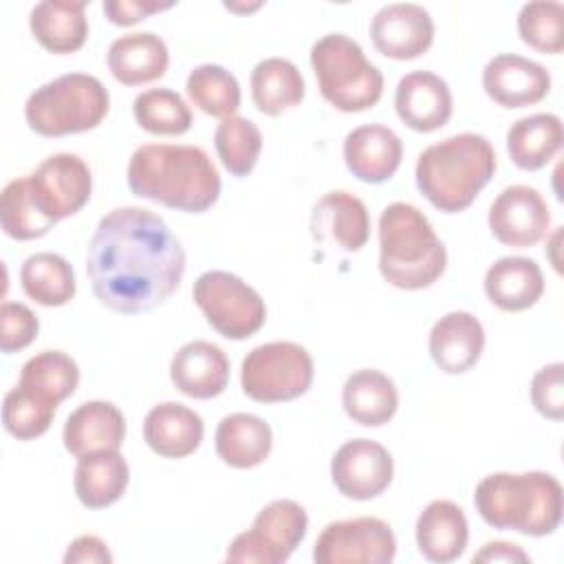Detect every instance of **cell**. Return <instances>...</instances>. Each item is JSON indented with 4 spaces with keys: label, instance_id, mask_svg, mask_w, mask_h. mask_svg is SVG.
<instances>
[{
    "label": "cell",
    "instance_id": "cell-1",
    "mask_svg": "<svg viewBox=\"0 0 564 564\" xmlns=\"http://www.w3.org/2000/svg\"><path fill=\"white\" fill-rule=\"evenodd\" d=\"M86 275L106 308L123 315L148 313L178 291L185 251L152 209L117 207L93 231Z\"/></svg>",
    "mask_w": 564,
    "mask_h": 564
},
{
    "label": "cell",
    "instance_id": "cell-2",
    "mask_svg": "<svg viewBox=\"0 0 564 564\" xmlns=\"http://www.w3.org/2000/svg\"><path fill=\"white\" fill-rule=\"evenodd\" d=\"M134 196L185 214L207 212L220 196V174L207 152L185 143H143L128 163Z\"/></svg>",
    "mask_w": 564,
    "mask_h": 564
},
{
    "label": "cell",
    "instance_id": "cell-3",
    "mask_svg": "<svg viewBox=\"0 0 564 564\" xmlns=\"http://www.w3.org/2000/svg\"><path fill=\"white\" fill-rule=\"evenodd\" d=\"M496 167V150L485 134L458 132L419 154L414 181L438 212L456 214L476 200Z\"/></svg>",
    "mask_w": 564,
    "mask_h": 564
},
{
    "label": "cell",
    "instance_id": "cell-4",
    "mask_svg": "<svg viewBox=\"0 0 564 564\" xmlns=\"http://www.w3.org/2000/svg\"><path fill=\"white\" fill-rule=\"evenodd\" d=\"M474 507L494 529L542 538L560 527L564 494L546 471H496L476 485Z\"/></svg>",
    "mask_w": 564,
    "mask_h": 564
},
{
    "label": "cell",
    "instance_id": "cell-5",
    "mask_svg": "<svg viewBox=\"0 0 564 564\" xmlns=\"http://www.w3.org/2000/svg\"><path fill=\"white\" fill-rule=\"evenodd\" d=\"M447 267V249L427 216L410 203H390L379 216V273L403 291L432 286Z\"/></svg>",
    "mask_w": 564,
    "mask_h": 564
},
{
    "label": "cell",
    "instance_id": "cell-6",
    "mask_svg": "<svg viewBox=\"0 0 564 564\" xmlns=\"http://www.w3.org/2000/svg\"><path fill=\"white\" fill-rule=\"evenodd\" d=\"M108 108V88L95 75L66 73L29 95L24 119L42 137H66L97 128Z\"/></svg>",
    "mask_w": 564,
    "mask_h": 564
},
{
    "label": "cell",
    "instance_id": "cell-7",
    "mask_svg": "<svg viewBox=\"0 0 564 564\" xmlns=\"http://www.w3.org/2000/svg\"><path fill=\"white\" fill-rule=\"evenodd\" d=\"M311 68L322 97L341 112H361L379 104L383 75L359 42L344 33L322 35L311 46Z\"/></svg>",
    "mask_w": 564,
    "mask_h": 564
},
{
    "label": "cell",
    "instance_id": "cell-8",
    "mask_svg": "<svg viewBox=\"0 0 564 564\" xmlns=\"http://www.w3.org/2000/svg\"><path fill=\"white\" fill-rule=\"evenodd\" d=\"M313 357L295 341H269L242 359V392L258 403H284L302 397L313 383Z\"/></svg>",
    "mask_w": 564,
    "mask_h": 564
},
{
    "label": "cell",
    "instance_id": "cell-9",
    "mask_svg": "<svg viewBox=\"0 0 564 564\" xmlns=\"http://www.w3.org/2000/svg\"><path fill=\"white\" fill-rule=\"evenodd\" d=\"M192 297L207 324L227 339H247L264 326V300L236 273L220 269L200 273L194 282Z\"/></svg>",
    "mask_w": 564,
    "mask_h": 564
},
{
    "label": "cell",
    "instance_id": "cell-10",
    "mask_svg": "<svg viewBox=\"0 0 564 564\" xmlns=\"http://www.w3.org/2000/svg\"><path fill=\"white\" fill-rule=\"evenodd\" d=\"M308 529L306 509L289 498L271 500L253 518L251 529L238 533L225 560L247 564H282L300 546Z\"/></svg>",
    "mask_w": 564,
    "mask_h": 564
},
{
    "label": "cell",
    "instance_id": "cell-11",
    "mask_svg": "<svg viewBox=\"0 0 564 564\" xmlns=\"http://www.w3.org/2000/svg\"><path fill=\"white\" fill-rule=\"evenodd\" d=\"M397 538L388 522L372 516L330 522L313 546L317 564H390Z\"/></svg>",
    "mask_w": 564,
    "mask_h": 564
},
{
    "label": "cell",
    "instance_id": "cell-12",
    "mask_svg": "<svg viewBox=\"0 0 564 564\" xmlns=\"http://www.w3.org/2000/svg\"><path fill=\"white\" fill-rule=\"evenodd\" d=\"M29 192L37 212L59 223L77 214L93 192V176L86 161L70 152L46 156L29 176Z\"/></svg>",
    "mask_w": 564,
    "mask_h": 564
},
{
    "label": "cell",
    "instance_id": "cell-13",
    "mask_svg": "<svg viewBox=\"0 0 564 564\" xmlns=\"http://www.w3.org/2000/svg\"><path fill=\"white\" fill-rule=\"evenodd\" d=\"M394 476L392 454L377 441H346L330 460V478L337 491L350 500L381 496Z\"/></svg>",
    "mask_w": 564,
    "mask_h": 564
},
{
    "label": "cell",
    "instance_id": "cell-14",
    "mask_svg": "<svg viewBox=\"0 0 564 564\" xmlns=\"http://www.w3.org/2000/svg\"><path fill=\"white\" fill-rule=\"evenodd\" d=\"M487 225L498 242L527 249L546 236L551 212L535 187L509 185L489 205Z\"/></svg>",
    "mask_w": 564,
    "mask_h": 564
},
{
    "label": "cell",
    "instance_id": "cell-15",
    "mask_svg": "<svg viewBox=\"0 0 564 564\" xmlns=\"http://www.w3.org/2000/svg\"><path fill=\"white\" fill-rule=\"evenodd\" d=\"M370 40L390 59H414L432 46L434 20L421 4L392 2L372 15Z\"/></svg>",
    "mask_w": 564,
    "mask_h": 564
},
{
    "label": "cell",
    "instance_id": "cell-16",
    "mask_svg": "<svg viewBox=\"0 0 564 564\" xmlns=\"http://www.w3.org/2000/svg\"><path fill=\"white\" fill-rule=\"evenodd\" d=\"M487 97L502 108H524L542 101L551 90L549 70L522 55L500 53L482 68Z\"/></svg>",
    "mask_w": 564,
    "mask_h": 564
},
{
    "label": "cell",
    "instance_id": "cell-17",
    "mask_svg": "<svg viewBox=\"0 0 564 564\" xmlns=\"http://www.w3.org/2000/svg\"><path fill=\"white\" fill-rule=\"evenodd\" d=\"M311 236L348 253L359 251L370 238V216L364 200L346 189L326 192L313 205Z\"/></svg>",
    "mask_w": 564,
    "mask_h": 564
},
{
    "label": "cell",
    "instance_id": "cell-18",
    "mask_svg": "<svg viewBox=\"0 0 564 564\" xmlns=\"http://www.w3.org/2000/svg\"><path fill=\"white\" fill-rule=\"evenodd\" d=\"M394 110L410 130L434 132L452 119V90L441 75L430 70H412L397 84Z\"/></svg>",
    "mask_w": 564,
    "mask_h": 564
},
{
    "label": "cell",
    "instance_id": "cell-19",
    "mask_svg": "<svg viewBox=\"0 0 564 564\" xmlns=\"http://www.w3.org/2000/svg\"><path fill=\"white\" fill-rule=\"evenodd\" d=\"M430 357L445 375L471 370L485 350V328L467 311H449L434 322L427 339Z\"/></svg>",
    "mask_w": 564,
    "mask_h": 564
},
{
    "label": "cell",
    "instance_id": "cell-20",
    "mask_svg": "<svg viewBox=\"0 0 564 564\" xmlns=\"http://www.w3.org/2000/svg\"><path fill=\"white\" fill-rule=\"evenodd\" d=\"M344 163L364 183H383L401 165L403 143L399 134L381 123H366L350 130L344 139Z\"/></svg>",
    "mask_w": 564,
    "mask_h": 564
},
{
    "label": "cell",
    "instance_id": "cell-21",
    "mask_svg": "<svg viewBox=\"0 0 564 564\" xmlns=\"http://www.w3.org/2000/svg\"><path fill=\"white\" fill-rule=\"evenodd\" d=\"M170 379L185 397L214 399L223 394L229 383V359L220 346L194 339L174 352Z\"/></svg>",
    "mask_w": 564,
    "mask_h": 564
},
{
    "label": "cell",
    "instance_id": "cell-22",
    "mask_svg": "<svg viewBox=\"0 0 564 564\" xmlns=\"http://www.w3.org/2000/svg\"><path fill=\"white\" fill-rule=\"evenodd\" d=\"M126 438V419L121 410L110 401H86L75 408L62 430L66 452L75 458L119 449Z\"/></svg>",
    "mask_w": 564,
    "mask_h": 564
},
{
    "label": "cell",
    "instance_id": "cell-23",
    "mask_svg": "<svg viewBox=\"0 0 564 564\" xmlns=\"http://www.w3.org/2000/svg\"><path fill=\"white\" fill-rule=\"evenodd\" d=\"M203 434L205 425L200 414L176 401L150 408L143 419V441L163 458H185L194 454L203 443Z\"/></svg>",
    "mask_w": 564,
    "mask_h": 564
},
{
    "label": "cell",
    "instance_id": "cell-24",
    "mask_svg": "<svg viewBox=\"0 0 564 564\" xmlns=\"http://www.w3.org/2000/svg\"><path fill=\"white\" fill-rule=\"evenodd\" d=\"M419 553L436 564H447L465 553L469 524L465 511L452 500H432L416 518L414 527Z\"/></svg>",
    "mask_w": 564,
    "mask_h": 564
},
{
    "label": "cell",
    "instance_id": "cell-25",
    "mask_svg": "<svg viewBox=\"0 0 564 564\" xmlns=\"http://www.w3.org/2000/svg\"><path fill=\"white\" fill-rule=\"evenodd\" d=\"M108 68L123 86H141L161 79L170 64V51L161 35L134 31L117 37L108 48Z\"/></svg>",
    "mask_w": 564,
    "mask_h": 564
},
{
    "label": "cell",
    "instance_id": "cell-26",
    "mask_svg": "<svg viewBox=\"0 0 564 564\" xmlns=\"http://www.w3.org/2000/svg\"><path fill=\"white\" fill-rule=\"evenodd\" d=\"M482 286L494 306L518 313L527 311L542 297L544 275L535 260L524 256H505L485 271Z\"/></svg>",
    "mask_w": 564,
    "mask_h": 564
},
{
    "label": "cell",
    "instance_id": "cell-27",
    "mask_svg": "<svg viewBox=\"0 0 564 564\" xmlns=\"http://www.w3.org/2000/svg\"><path fill=\"white\" fill-rule=\"evenodd\" d=\"M218 458L234 469H251L267 460L273 447L269 423L249 412H234L220 419L214 436Z\"/></svg>",
    "mask_w": 564,
    "mask_h": 564
},
{
    "label": "cell",
    "instance_id": "cell-28",
    "mask_svg": "<svg viewBox=\"0 0 564 564\" xmlns=\"http://www.w3.org/2000/svg\"><path fill=\"white\" fill-rule=\"evenodd\" d=\"M29 26L37 44L51 53L66 55L84 46L88 37L84 0H44L29 13Z\"/></svg>",
    "mask_w": 564,
    "mask_h": 564
},
{
    "label": "cell",
    "instance_id": "cell-29",
    "mask_svg": "<svg viewBox=\"0 0 564 564\" xmlns=\"http://www.w3.org/2000/svg\"><path fill=\"white\" fill-rule=\"evenodd\" d=\"M130 467L119 449H104L77 458L75 496L86 509H106L128 489Z\"/></svg>",
    "mask_w": 564,
    "mask_h": 564
},
{
    "label": "cell",
    "instance_id": "cell-30",
    "mask_svg": "<svg viewBox=\"0 0 564 564\" xmlns=\"http://www.w3.org/2000/svg\"><path fill=\"white\" fill-rule=\"evenodd\" d=\"M344 412L364 427L386 425L397 408L399 392L394 381L377 368H361L348 375L341 388Z\"/></svg>",
    "mask_w": 564,
    "mask_h": 564
},
{
    "label": "cell",
    "instance_id": "cell-31",
    "mask_svg": "<svg viewBox=\"0 0 564 564\" xmlns=\"http://www.w3.org/2000/svg\"><path fill=\"white\" fill-rule=\"evenodd\" d=\"M564 128L553 112H535L518 119L507 130V152L516 167L535 172L551 163L562 150Z\"/></svg>",
    "mask_w": 564,
    "mask_h": 564
},
{
    "label": "cell",
    "instance_id": "cell-32",
    "mask_svg": "<svg viewBox=\"0 0 564 564\" xmlns=\"http://www.w3.org/2000/svg\"><path fill=\"white\" fill-rule=\"evenodd\" d=\"M304 90L302 73L286 57H264L251 70V99L262 115L278 117L302 104Z\"/></svg>",
    "mask_w": 564,
    "mask_h": 564
},
{
    "label": "cell",
    "instance_id": "cell-33",
    "mask_svg": "<svg viewBox=\"0 0 564 564\" xmlns=\"http://www.w3.org/2000/svg\"><path fill=\"white\" fill-rule=\"evenodd\" d=\"M20 284L40 306H64L75 297L77 282L70 262L51 251L29 256L20 267Z\"/></svg>",
    "mask_w": 564,
    "mask_h": 564
},
{
    "label": "cell",
    "instance_id": "cell-34",
    "mask_svg": "<svg viewBox=\"0 0 564 564\" xmlns=\"http://www.w3.org/2000/svg\"><path fill=\"white\" fill-rule=\"evenodd\" d=\"M79 383L75 359L62 350H42L33 355L20 370L18 386L40 401L59 405Z\"/></svg>",
    "mask_w": 564,
    "mask_h": 564
},
{
    "label": "cell",
    "instance_id": "cell-35",
    "mask_svg": "<svg viewBox=\"0 0 564 564\" xmlns=\"http://www.w3.org/2000/svg\"><path fill=\"white\" fill-rule=\"evenodd\" d=\"M185 90L189 101L212 117H234L240 108V84L220 64H200L189 70Z\"/></svg>",
    "mask_w": 564,
    "mask_h": 564
},
{
    "label": "cell",
    "instance_id": "cell-36",
    "mask_svg": "<svg viewBox=\"0 0 564 564\" xmlns=\"http://www.w3.org/2000/svg\"><path fill=\"white\" fill-rule=\"evenodd\" d=\"M214 145L220 163L234 176H247L262 152V132L247 117H227L216 126Z\"/></svg>",
    "mask_w": 564,
    "mask_h": 564
},
{
    "label": "cell",
    "instance_id": "cell-37",
    "mask_svg": "<svg viewBox=\"0 0 564 564\" xmlns=\"http://www.w3.org/2000/svg\"><path fill=\"white\" fill-rule=\"evenodd\" d=\"M132 115L145 132L161 137L183 134L192 126L189 106L170 88H150L139 93L132 101Z\"/></svg>",
    "mask_w": 564,
    "mask_h": 564
},
{
    "label": "cell",
    "instance_id": "cell-38",
    "mask_svg": "<svg viewBox=\"0 0 564 564\" xmlns=\"http://www.w3.org/2000/svg\"><path fill=\"white\" fill-rule=\"evenodd\" d=\"M0 225L2 231L13 240L42 238L55 225L53 220L44 218L33 205L26 176L13 178L4 185L0 198Z\"/></svg>",
    "mask_w": 564,
    "mask_h": 564
},
{
    "label": "cell",
    "instance_id": "cell-39",
    "mask_svg": "<svg viewBox=\"0 0 564 564\" xmlns=\"http://www.w3.org/2000/svg\"><path fill=\"white\" fill-rule=\"evenodd\" d=\"M518 33L531 48L557 55L564 48V7L555 0L522 4L518 13Z\"/></svg>",
    "mask_w": 564,
    "mask_h": 564
},
{
    "label": "cell",
    "instance_id": "cell-40",
    "mask_svg": "<svg viewBox=\"0 0 564 564\" xmlns=\"http://www.w3.org/2000/svg\"><path fill=\"white\" fill-rule=\"evenodd\" d=\"M55 412L57 405L40 401L24 388L15 386L4 394L2 425L18 441H33L51 427Z\"/></svg>",
    "mask_w": 564,
    "mask_h": 564
},
{
    "label": "cell",
    "instance_id": "cell-41",
    "mask_svg": "<svg viewBox=\"0 0 564 564\" xmlns=\"http://www.w3.org/2000/svg\"><path fill=\"white\" fill-rule=\"evenodd\" d=\"M40 330L37 315L22 302H2L0 306V348L4 355L24 350Z\"/></svg>",
    "mask_w": 564,
    "mask_h": 564
},
{
    "label": "cell",
    "instance_id": "cell-42",
    "mask_svg": "<svg viewBox=\"0 0 564 564\" xmlns=\"http://www.w3.org/2000/svg\"><path fill=\"white\" fill-rule=\"evenodd\" d=\"M531 403L533 408L551 419L560 421L564 416V364L553 361L542 366L531 379Z\"/></svg>",
    "mask_w": 564,
    "mask_h": 564
},
{
    "label": "cell",
    "instance_id": "cell-43",
    "mask_svg": "<svg viewBox=\"0 0 564 564\" xmlns=\"http://www.w3.org/2000/svg\"><path fill=\"white\" fill-rule=\"evenodd\" d=\"M174 2H156V0H104V15L117 26H132L145 20L152 13L172 9Z\"/></svg>",
    "mask_w": 564,
    "mask_h": 564
},
{
    "label": "cell",
    "instance_id": "cell-44",
    "mask_svg": "<svg viewBox=\"0 0 564 564\" xmlns=\"http://www.w3.org/2000/svg\"><path fill=\"white\" fill-rule=\"evenodd\" d=\"M66 564H110L112 553L108 551V544L97 538V535H79L75 538L66 553H64Z\"/></svg>",
    "mask_w": 564,
    "mask_h": 564
},
{
    "label": "cell",
    "instance_id": "cell-45",
    "mask_svg": "<svg viewBox=\"0 0 564 564\" xmlns=\"http://www.w3.org/2000/svg\"><path fill=\"white\" fill-rule=\"evenodd\" d=\"M474 562H529V555L522 551V546L505 540L487 542L476 555Z\"/></svg>",
    "mask_w": 564,
    "mask_h": 564
},
{
    "label": "cell",
    "instance_id": "cell-46",
    "mask_svg": "<svg viewBox=\"0 0 564 564\" xmlns=\"http://www.w3.org/2000/svg\"><path fill=\"white\" fill-rule=\"evenodd\" d=\"M262 2H253V4H236V2H225V9L229 11H236V13H249V11H256L260 9Z\"/></svg>",
    "mask_w": 564,
    "mask_h": 564
}]
</instances>
